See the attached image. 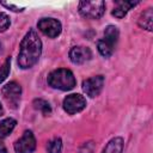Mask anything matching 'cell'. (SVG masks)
Here are the masks:
<instances>
[{"instance_id": "cell-6", "label": "cell", "mask_w": 153, "mask_h": 153, "mask_svg": "<svg viewBox=\"0 0 153 153\" xmlns=\"http://www.w3.org/2000/svg\"><path fill=\"white\" fill-rule=\"evenodd\" d=\"M86 99L84 96L79 94V93H71L67 97H65L63 102H62V106L63 110L68 114V115H75L80 111H82L86 108Z\"/></svg>"}, {"instance_id": "cell-11", "label": "cell", "mask_w": 153, "mask_h": 153, "mask_svg": "<svg viewBox=\"0 0 153 153\" xmlns=\"http://www.w3.org/2000/svg\"><path fill=\"white\" fill-rule=\"evenodd\" d=\"M124 147V141L122 136H115L108 141L102 153H122Z\"/></svg>"}, {"instance_id": "cell-4", "label": "cell", "mask_w": 153, "mask_h": 153, "mask_svg": "<svg viewBox=\"0 0 153 153\" xmlns=\"http://www.w3.org/2000/svg\"><path fill=\"white\" fill-rule=\"evenodd\" d=\"M1 94L11 109H18L22 98V86L17 81L7 82L2 87Z\"/></svg>"}, {"instance_id": "cell-23", "label": "cell", "mask_w": 153, "mask_h": 153, "mask_svg": "<svg viewBox=\"0 0 153 153\" xmlns=\"http://www.w3.org/2000/svg\"><path fill=\"white\" fill-rule=\"evenodd\" d=\"M4 114V109H2V105H1V103H0V116Z\"/></svg>"}, {"instance_id": "cell-16", "label": "cell", "mask_w": 153, "mask_h": 153, "mask_svg": "<svg viewBox=\"0 0 153 153\" xmlns=\"http://www.w3.org/2000/svg\"><path fill=\"white\" fill-rule=\"evenodd\" d=\"M32 105H33V108L36 110H38L39 112H42V115H44V116H49L51 114V106H50V104L47 100L42 99V98L33 99Z\"/></svg>"}, {"instance_id": "cell-7", "label": "cell", "mask_w": 153, "mask_h": 153, "mask_svg": "<svg viewBox=\"0 0 153 153\" xmlns=\"http://www.w3.org/2000/svg\"><path fill=\"white\" fill-rule=\"evenodd\" d=\"M105 78L104 75H94L91 78H87L82 81V91L91 98H94L100 94L103 87H104Z\"/></svg>"}, {"instance_id": "cell-3", "label": "cell", "mask_w": 153, "mask_h": 153, "mask_svg": "<svg viewBox=\"0 0 153 153\" xmlns=\"http://www.w3.org/2000/svg\"><path fill=\"white\" fill-rule=\"evenodd\" d=\"M79 13L86 19H99L105 12V2L103 0L80 1L78 5Z\"/></svg>"}, {"instance_id": "cell-13", "label": "cell", "mask_w": 153, "mask_h": 153, "mask_svg": "<svg viewBox=\"0 0 153 153\" xmlns=\"http://www.w3.org/2000/svg\"><path fill=\"white\" fill-rule=\"evenodd\" d=\"M16 124H17V121L12 117H7L0 121V139H5L6 136H8L13 131Z\"/></svg>"}, {"instance_id": "cell-1", "label": "cell", "mask_w": 153, "mask_h": 153, "mask_svg": "<svg viewBox=\"0 0 153 153\" xmlns=\"http://www.w3.org/2000/svg\"><path fill=\"white\" fill-rule=\"evenodd\" d=\"M42 54V41L35 29H30L20 42L17 63L22 69L33 67Z\"/></svg>"}, {"instance_id": "cell-18", "label": "cell", "mask_w": 153, "mask_h": 153, "mask_svg": "<svg viewBox=\"0 0 153 153\" xmlns=\"http://www.w3.org/2000/svg\"><path fill=\"white\" fill-rule=\"evenodd\" d=\"M10 71H11V57L8 56L0 66V84H2L6 80V78L10 74Z\"/></svg>"}, {"instance_id": "cell-21", "label": "cell", "mask_w": 153, "mask_h": 153, "mask_svg": "<svg viewBox=\"0 0 153 153\" xmlns=\"http://www.w3.org/2000/svg\"><path fill=\"white\" fill-rule=\"evenodd\" d=\"M0 5H1V6H4V7H6V8H8V10H11V11H13V12H23V11H24V7H18V6L13 5V4L0 2Z\"/></svg>"}, {"instance_id": "cell-22", "label": "cell", "mask_w": 153, "mask_h": 153, "mask_svg": "<svg viewBox=\"0 0 153 153\" xmlns=\"http://www.w3.org/2000/svg\"><path fill=\"white\" fill-rule=\"evenodd\" d=\"M0 153H8V151H7L6 146H5L2 142H0Z\"/></svg>"}, {"instance_id": "cell-19", "label": "cell", "mask_w": 153, "mask_h": 153, "mask_svg": "<svg viewBox=\"0 0 153 153\" xmlns=\"http://www.w3.org/2000/svg\"><path fill=\"white\" fill-rule=\"evenodd\" d=\"M11 25L10 17L6 13H0V32L6 31Z\"/></svg>"}, {"instance_id": "cell-14", "label": "cell", "mask_w": 153, "mask_h": 153, "mask_svg": "<svg viewBox=\"0 0 153 153\" xmlns=\"http://www.w3.org/2000/svg\"><path fill=\"white\" fill-rule=\"evenodd\" d=\"M115 47H116L115 44H112L111 42H109L104 38H102L97 42V49L103 57H110L115 51Z\"/></svg>"}, {"instance_id": "cell-5", "label": "cell", "mask_w": 153, "mask_h": 153, "mask_svg": "<svg viewBox=\"0 0 153 153\" xmlns=\"http://www.w3.org/2000/svg\"><path fill=\"white\" fill-rule=\"evenodd\" d=\"M38 30L49 38H56L62 31L61 22L56 18H41L37 22Z\"/></svg>"}, {"instance_id": "cell-17", "label": "cell", "mask_w": 153, "mask_h": 153, "mask_svg": "<svg viewBox=\"0 0 153 153\" xmlns=\"http://www.w3.org/2000/svg\"><path fill=\"white\" fill-rule=\"evenodd\" d=\"M48 153H61L62 151V140L60 137L51 139L47 145Z\"/></svg>"}, {"instance_id": "cell-10", "label": "cell", "mask_w": 153, "mask_h": 153, "mask_svg": "<svg viewBox=\"0 0 153 153\" xmlns=\"http://www.w3.org/2000/svg\"><path fill=\"white\" fill-rule=\"evenodd\" d=\"M139 2H140V1H116L117 6L112 10L111 14H112L114 17L121 19V18H123V17L128 13V11H129L130 8L135 7Z\"/></svg>"}, {"instance_id": "cell-12", "label": "cell", "mask_w": 153, "mask_h": 153, "mask_svg": "<svg viewBox=\"0 0 153 153\" xmlns=\"http://www.w3.org/2000/svg\"><path fill=\"white\" fill-rule=\"evenodd\" d=\"M137 23H139L140 27L146 29L147 31H152V24H153V10H152V7H148L143 12H141Z\"/></svg>"}, {"instance_id": "cell-24", "label": "cell", "mask_w": 153, "mask_h": 153, "mask_svg": "<svg viewBox=\"0 0 153 153\" xmlns=\"http://www.w3.org/2000/svg\"><path fill=\"white\" fill-rule=\"evenodd\" d=\"M0 50H1V43H0Z\"/></svg>"}, {"instance_id": "cell-20", "label": "cell", "mask_w": 153, "mask_h": 153, "mask_svg": "<svg viewBox=\"0 0 153 153\" xmlns=\"http://www.w3.org/2000/svg\"><path fill=\"white\" fill-rule=\"evenodd\" d=\"M93 149H94V143L92 141H88L80 147V153H93Z\"/></svg>"}, {"instance_id": "cell-2", "label": "cell", "mask_w": 153, "mask_h": 153, "mask_svg": "<svg viewBox=\"0 0 153 153\" xmlns=\"http://www.w3.org/2000/svg\"><path fill=\"white\" fill-rule=\"evenodd\" d=\"M48 85L53 88L61 91H69L75 87L76 80L71 69L67 68H57L49 73L48 75Z\"/></svg>"}, {"instance_id": "cell-8", "label": "cell", "mask_w": 153, "mask_h": 153, "mask_svg": "<svg viewBox=\"0 0 153 153\" xmlns=\"http://www.w3.org/2000/svg\"><path fill=\"white\" fill-rule=\"evenodd\" d=\"M16 153H33L36 149V137L31 130H25L20 139H18L14 145Z\"/></svg>"}, {"instance_id": "cell-9", "label": "cell", "mask_w": 153, "mask_h": 153, "mask_svg": "<svg viewBox=\"0 0 153 153\" xmlns=\"http://www.w3.org/2000/svg\"><path fill=\"white\" fill-rule=\"evenodd\" d=\"M68 55H69V60L74 65H82L92 59L91 49L88 47H82V45L72 47Z\"/></svg>"}, {"instance_id": "cell-15", "label": "cell", "mask_w": 153, "mask_h": 153, "mask_svg": "<svg viewBox=\"0 0 153 153\" xmlns=\"http://www.w3.org/2000/svg\"><path fill=\"white\" fill-rule=\"evenodd\" d=\"M118 37H120V31L117 29V26L115 25H108L104 30V39L111 42L112 44H117V41H118Z\"/></svg>"}]
</instances>
